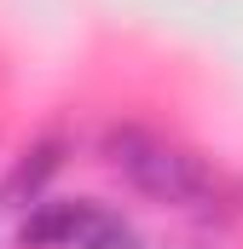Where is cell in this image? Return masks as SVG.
<instances>
[{
	"instance_id": "obj_2",
	"label": "cell",
	"mask_w": 243,
	"mask_h": 249,
	"mask_svg": "<svg viewBox=\"0 0 243 249\" xmlns=\"http://www.w3.org/2000/svg\"><path fill=\"white\" fill-rule=\"evenodd\" d=\"M29 249H139L133 220H122L104 203H35L23 220Z\"/></svg>"
},
{
	"instance_id": "obj_3",
	"label": "cell",
	"mask_w": 243,
	"mask_h": 249,
	"mask_svg": "<svg viewBox=\"0 0 243 249\" xmlns=\"http://www.w3.org/2000/svg\"><path fill=\"white\" fill-rule=\"evenodd\" d=\"M64 145L58 139H41V145H29L23 157H17V168L6 174V186H0V203H41V186L58 174V157Z\"/></svg>"
},
{
	"instance_id": "obj_1",
	"label": "cell",
	"mask_w": 243,
	"mask_h": 249,
	"mask_svg": "<svg viewBox=\"0 0 243 249\" xmlns=\"http://www.w3.org/2000/svg\"><path fill=\"white\" fill-rule=\"evenodd\" d=\"M104 151H110V162L122 168V180L133 191H145L151 203H203L208 197V168H203V157H191L185 145H168V139H156V133H145V127H110V139H104Z\"/></svg>"
}]
</instances>
